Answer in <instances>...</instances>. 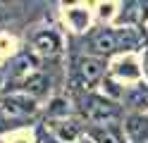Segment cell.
<instances>
[{
    "instance_id": "8fae6325",
    "label": "cell",
    "mask_w": 148,
    "mask_h": 143,
    "mask_svg": "<svg viewBox=\"0 0 148 143\" xmlns=\"http://www.w3.org/2000/svg\"><path fill=\"white\" fill-rule=\"evenodd\" d=\"M48 83H50V81L45 79V74L36 72V74L29 76V79H24V81H22L19 93H26V95H31V98H38V95L45 91V86H48Z\"/></svg>"
},
{
    "instance_id": "8992f818",
    "label": "cell",
    "mask_w": 148,
    "mask_h": 143,
    "mask_svg": "<svg viewBox=\"0 0 148 143\" xmlns=\"http://www.w3.org/2000/svg\"><path fill=\"white\" fill-rule=\"evenodd\" d=\"M45 127L60 143H77L86 136V127H81V119H48Z\"/></svg>"
},
{
    "instance_id": "277c9868",
    "label": "cell",
    "mask_w": 148,
    "mask_h": 143,
    "mask_svg": "<svg viewBox=\"0 0 148 143\" xmlns=\"http://www.w3.org/2000/svg\"><path fill=\"white\" fill-rule=\"evenodd\" d=\"M31 50L38 57L55 60V57L62 55V36L55 29H41L31 36Z\"/></svg>"
},
{
    "instance_id": "30bf717a",
    "label": "cell",
    "mask_w": 148,
    "mask_h": 143,
    "mask_svg": "<svg viewBox=\"0 0 148 143\" xmlns=\"http://www.w3.org/2000/svg\"><path fill=\"white\" fill-rule=\"evenodd\" d=\"M122 103L132 112H146L148 110V83L141 81V83H136V86H129V88L124 91Z\"/></svg>"
},
{
    "instance_id": "ba28073f",
    "label": "cell",
    "mask_w": 148,
    "mask_h": 143,
    "mask_svg": "<svg viewBox=\"0 0 148 143\" xmlns=\"http://www.w3.org/2000/svg\"><path fill=\"white\" fill-rule=\"evenodd\" d=\"M86 136L93 143H129L124 136L122 124H100V127H86Z\"/></svg>"
},
{
    "instance_id": "9a60e30c",
    "label": "cell",
    "mask_w": 148,
    "mask_h": 143,
    "mask_svg": "<svg viewBox=\"0 0 148 143\" xmlns=\"http://www.w3.org/2000/svg\"><path fill=\"white\" fill-rule=\"evenodd\" d=\"M3 81H5V72L0 69V86H3Z\"/></svg>"
},
{
    "instance_id": "9c48e42d",
    "label": "cell",
    "mask_w": 148,
    "mask_h": 143,
    "mask_svg": "<svg viewBox=\"0 0 148 143\" xmlns=\"http://www.w3.org/2000/svg\"><path fill=\"white\" fill-rule=\"evenodd\" d=\"M110 76L112 79H119V81H138L141 83V76H143V69L132 55H124L110 67Z\"/></svg>"
},
{
    "instance_id": "4fadbf2b",
    "label": "cell",
    "mask_w": 148,
    "mask_h": 143,
    "mask_svg": "<svg viewBox=\"0 0 148 143\" xmlns=\"http://www.w3.org/2000/svg\"><path fill=\"white\" fill-rule=\"evenodd\" d=\"M7 127H10V124H7V122H5V117L0 114V131H3V129H7Z\"/></svg>"
},
{
    "instance_id": "6da1fadb",
    "label": "cell",
    "mask_w": 148,
    "mask_h": 143,
    "mask_svg": "<svg viewBox=\"0 0 148 143\" xmlns=\"http://www.w3.org/2000/svg\"><path fill=\"white\" fill-rule=\"evenodd\" d=\"M77 110L81 119L88 122V127H100V124H122L124 122V110L119 107V103L110 100L103 93H79L77 98Z\"/></svg>"
},
{
    "instance_id": "52a82bcc",
    "label": "cell",
    "mask_w": 148,
    "mask_h": 143,
    "mask_svg": "<svg viewBox=\"0 0 148 143\" xmlns=\"http://www.w3.org/2000/svg\"><path fill=\"white\" fill-rule=\"evenodd\" d=\"M122 129L129 143H148V112H129Z\"/></svg>"
},
{
    "instance_id": "7c38bea8",
    "label": "cell",
    "mask_w": 148,
    "mask_h": 143,
    "mask_svg": "<svg viewBox=\"0 0 148 143\" xmlns=\"http://www.w3.org/2000/svg\"><path fill=\"white\" fill-rule=\"evenodd\" d=\"M67 22L74 31H86L88 26V10H81V7H69L67 12Z\"/></svg>"
},
{
    "instance_id": "5b68a950",
    "label": "cell",
    "mask_w": 148,
    "mask_h": 143,
    "mask_svg": "<svg viewBox=\"0 0 148 143\" xmlns=\"http://www.w3.org/2000/svg\"><path fill=\"white\" fill-rule=\"evenodd\" d=\"M88 45H91V55L96 57H105L119 53V45H117V29L112 26H103V29H96L93 34L88 36Z\"/></svg>"
},
{
    "instance_id": "7a4b0ae2",
    "label": "cell",
    "mask_w": 148,
    "mask_h": 143,
    "mask_svg": "<svg viewBox=\"0 0 148 143\" xmlns=\"http://www.w3.org/2000/svg\"><path fill=\"white\" fill-rule=\"evenodd\" d=\"M105 79V60L96 55H81L72 64V83L81 88V93L93 91Z\"/></svg>"
},
{
    "instance_id": "3957f363",
    "label": "cell",
    "mask_w": 148,
    "mask_h": 143,
    "mask_svg": "<svg viewBox=\"0 0 148 143\" xmlns=\"http://www.w3.org/2000/svg\"><path fill=\"white\" fill-rule=\"evenodd\" d=\"M38 112V103H36V98H31V95L26 93H12L7 95V98L0 103V114L5 117V122H22V119H29L34 117V114Z\"/></svg>"
},
{
    "instance_id": "5bb4252c",
    "label": "cell",
    "mask_w": 148,
    "mask_h": 143,
    "mask_svg": "<svg viewBox=\"0 0 148 143\" xmlns=\"http://www.w3.org/2000/svg\"><path fill=\"white\" fill-rule=\"evenodd\" d=\"M77 143H93V141H91L88 136H84V138H81V141H77Z\"/></svg>"
}]
</instances>
